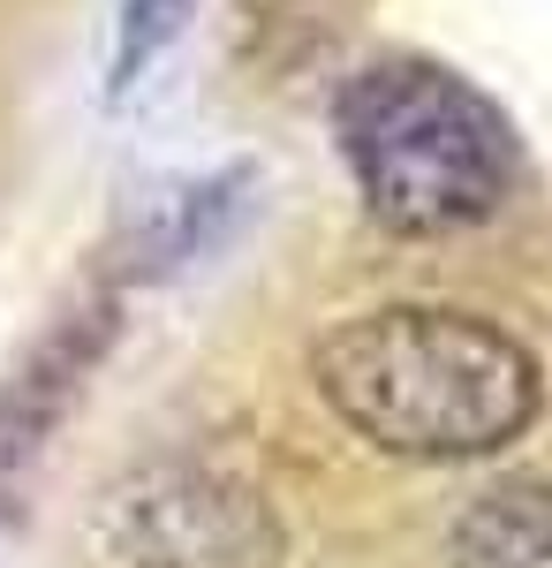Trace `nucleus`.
<instances>
[{
    "label": "nucleus",
    "mask_w": 552,
    "mask_h": 568,
    "mask_svg": "<svg viewBox=\"0 0 552 568\" xmlns=\"http://www.w3.org/2000/svg\"><path fill=\"white\" fill-rule=\"evenodd\" d=\"M129 524H136L144 568H273V554H280V538L251 493L190 478V470L152 485L144 500H129Z\"/></svg>",
    "instance_id": "7ed1b4c3"
},
{
    "label": "nucleus",
    "mask_w": 552,
    "mask_h": 568,
    "mask_svg": "<svg viewBox=\"0 0 552 568\" xmlns=\"http://www.w3.org/2000/svg\"><path fill=\"white\" fill-rule=\"evenodd\" d=\"M310 379L348 433L417 463L492 455L530 433L545 402V379L514 334L425 304L340 318L310 349Z\"/></svg>",
    "instance_id": "f257e3e1"
},
{
    "label": "nucleus",
    "mask_w": 552,
    "mask_h": 568,
    "mask_svg": "<svg viewBox=\"0 0 552 568\" xmlns=\"http://www.w3.org/2000/svg\"><path fill=\"white\" fill-rule=\"evenodd\" d=\"M340 160L364 205L401 235H454L514 190V130L484 91L439 61H379L334 106Z\"/></svg>",
    "instance_id": "f03ea898"
},
{
    "label": "nucleus",
    "mask_w": 552,
    "mask_h": 568,
    "mask_svg": "<svg viewBox=\"0 0 552 568\" xmlns=\"http://www.w3.org/2000/svg\"><path fill=\"white\" fill-rule=\"evenodd\" d=\"M454 568H552V485H500L454 524Z\"/></svg>",
    "instance_id": "20e7f679"
},
{
    "label": "nucleus",
    "mask_w": 552,
    "mask_h": 568,
    "mask_svg": "<svg viewBox=\"0 0 552 568\" xmlns=\"http://www.w3.org/2000/svg\"><path fill=\"white\" fill-rule=\"evenodd\" d=\"M190 23V0H122V45H114V91L144 84V69L174 45Z\"/></svg>",
    "instance_id": "39448f33"
}]
</instances>
